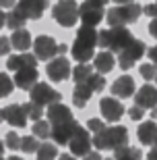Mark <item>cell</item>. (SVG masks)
Returning a JSON list of instances; mask_svg holds the SVG:
<instances>
[{"label": "cell", "instance_id": "cell-1", "mask_svg": "<svg viewBox=\"0 0 157 160\" xmlns=\"http://www.w3.org/2000/svg\"><path fill=\"white\" fill-rule=\"evenodd\" d=\"M95 46H97V31H95V27L83 25L81 29L76 31V40L72 44V48H70V54L79 62H87V60L93 58Z\"/></svg>", "mask_w": 157, "mask_h": 160}, {"label": "cell", "instance_id": "cell-2", "mask_svg": "<svg viewBox=\"0 0 157 160\" xmlns=\"http://www.w3.org/2000/svg\"><path fill=\"white\" fill-rule=\"evenodd\" d=\"M93 146L97 150H118L128 146V131L126 127L118 125V127H104L93 135Z\"/></svg>", "mask_w": 157, "mask_h": 160}, {"label": "cell", "instance_id": "cell-3", "mask_svg": "<svg viewBox=\"0 0 157 160\" xmlns=\"http://www.w3.org/2000/svg\"><path fill=\"white\" fill-rule=\"evenodd\" d=\"M132 33L130 29H126L124 25H116V27H110V29L97 31V46L108 48L110 52H120L132 42Z\"/></svg>", "mask_w": 157, "mask_h": 160}, {"label": "cell", "instance_id": "cell-4", "mask_svg": "<svg viewBox=\"0 0 157 160\" xmlns=\"http://www.w3.org/2000/svg\"><path fill=\"white\" fill-rule=\"evenodd\" d=\"M141 15H143V6H139L136 2H124V4L110 8L105 15V21L110 27H116V25H128L139 21Z\"/></svg>", "mask_w": 157, "mask_h": 160}, {"label": "cell", "instance_id": "cell-5", "mask_svg": "<svg viewBox=\"0 0 157 160\" xmlns=\"http://www.w3.org/2000/svg\"><path fill=\"white\" fill-rule=\"evenodd\" d=\"M52 17L62 27H75L79 21V4L75 0H58L52 8Z\"/></svg>", "mask_w": 157, "mask_h": 160}, {"label": "cell", "instance_id": "cell-6", "mask_svg": "<svg viewBox=\"0 0 157 160\" xmlns=\"http://www.w3.org/2000/svg\"><path fill=\"white\" fill-rule=\"evenodd\" d=\"M104 6L105 4L101 0H85L79 6V19L83 21V25L95 27V25L101 23V19H104Z\"/></svg>", "mask_w": 157, "mask_h": 160}, {"label": "cell", "instance_id": "cell-7", "mask_svg": "<svg viewBox=\"0 0 157 160\" xmlns=\"http://www.w3.org/2000/svg\"><path fill=\"white\" fill-rule=\"evenodd\" d=\"M147 52V46L145 42L141 40H132L130 44H128L124 50H120V56H118V62H120V69H124V71H128V69H132L134 65H136V60L143 58V54Z\"/></svg>", "mask_w": 157, "mask_h": 160}, {"label": "cell", "instance_id": "cell-8", "mask_svg": "<svg viewBox=\"0 0 157 160\" xmlns=\"http://www.w3.org/2000/svg\"><path fill=\"white\" fill-rule=\"evenodd\" d=\"M29 92H31L29 94L31 102L39 104V106H50V104H54V102L62 100V94L56 92V89H54L52 85H48V83H35Z\"/></svg>", "mask_w": 157, "mask_h": 160}, {"label": "cell", "instance_id": "cell-9", "mask_svg": "<svg viewBox=\"0 0 157 160\" xmlns=\"http://www.w3.org/2000/svg\"><path fill=\"white\" fill-rule=\"evenodd\" d=\"M70 148V154H75V156H85L91 150V146H93V142H91V137H89V133H87V129L85 127H76L75 129V133L70 135V139H68V143H66Z\"/></svg>", "mask_w": 157, "mask_h": 160}, {"label": "cell", "instance_id": "cell-10", "mask_svg": "<svg viewBox=\"0 0 157 160\" xmlns=\"http://www.w3.org/2000/svg\"><path fill=\"white\" fill-rule=\"evenodd\" d=\"M99 110H101V117L104 121H110V123H118V121L122 119V114L126 108L120 104L116 96H105L99 100Z\"/></svg>", "mask_w": 157, "mask_h": 160}, {"label": "cell", "instance_id": "cell-11", "mask_svg": "<svg viewBox=\"0 0 157 160\" xmlns=\"http://www.w3.org/2000/svg\"><path fill=\"white\" fill-rule=\"evenodd\" d=\"M33 48L37 60H50L58 54V42L50 36H37V40L33 42Z\"/></svg>", "mask_w": 157, "mask_h": 160}, {"label": "cell", "instance_id": "cell-12", "mask_svg": "<svg viewBox=\"0 0 157 160\" xmlns=\"http://www.w3.org/2000/svg\"><path fill=\"white\" fill-rule=\"evenodd\" d=\"M46 73L52 81H64V79L70 77V62L68 58L64 56H56V58H50L46 67Z\"/></svg>", "mask_w": 157, "mask_h": 160}, {"label": "cell", "instance_id": "cell-13", "mask_svg": "<svg viewBox=\"0 0 157 160\" xmlns=\"http://www.w3.org/2000/svg\"><path fill=\"white\" fill-rule=\"evenodd\" d=\"M17 11H21L25 15V19H41L44 11L48 8V0H19L15 4Z\"/></svg>", "mask_w": 157, "mask_h": 160}, {"label": "cell", "instance_id": "cell-14", "mask_svg": "<svg viewBox=\"0 0 157 160\" xmlns=\"http://www.w3.org/2000/svg\"><path fill=\"white\" fill-rule=\"evenodd\" d=\"M2 117L12 127H21L23 129L25 125H27V112H25L23 104H11V106H6L2 110Z\"/></svg>", "mask_w": 157, "mask_h": 160}, {"label": "cell", "instance_id": "cell-15", "mask_svg": "<svg viewBox=\"0 0 157 160\" xmlns=\"http://www.w3.org/2000/svg\"><path fill=\"white\" fill-rule=\"evenodd\" d=\"M79 127V123H76L75 119L68 121V123H60V125H54L52 133H50V137L54 139V143H58V146H66L70 139V135L75 133V129Z\"/></svg>", "mask_w": 157, "mask_h": 160}, {"label": "cell", "instance_id": "cell-16", "mask_svg": "<svg viewBox=\"0 0 157 160\" xmlns=\"http://www.w3.org/2000/svg\"><path fill=\"white\" fill-rule=\"evenodd\" d=\"M37 77H39V73H37V67H25V69H19L15 71V85L21 89H31L37 83Z\"/></svg>", "mask_w": 157, "mask_h": 160}, {"label": "cell", "instance_id": "cell-17", "mask_svg": "<svg viewBox=\"0 0 157 160\" xmlns=\"http://www.w3.org/2000/svg\"><path fill=\"white\" fill-rule=\"evenodd\" d=\"M134 104L141 108H153L157 106V88L153 85H143V88L136 89V94H134Z\"/></svg>", "mask_w": 157, "mask_h": 160}, {"label": "cell", "instance_id": "cell-18", "mask_svg": "<svg viewBox=\"0 0 157 160\" xmlns=\"http://www.w3.org/2000/svg\"><path fill=\"white\" fill-rule=\"evenodd\" d=\"M48 119L54 125L68 123V121H72V110H70L68 106L60 104V102H54V104H50V108H48Z\"/></svg>", "mask_w": 157, "mask_h": 160}, {"label": "cell", "instance_id": "cell-19", "mask_svg": "<svg viewBox=\"0 0 157 160\" xmlns=\"http://www.w3.org/2000/svg\"><path fill=\"white\" fill-rule=\"evenodd\" d=\"M112 94L116 98H130V96H134V79L128 77V75L118 77L112 83Z\"/></svg>", "mask_w": 157, "mask_h": 160}, {"label": "cell", "instance_id": "cell-20", "mask_svg": "<svg viewBox=\"0 0 157 160\" xmlns=\"http://www.w3.org/2000/svg\"><path fill=\"white\" fill-rule=\"evenodd\" d=\"M114 67H116V58H114V54L110 50H101L99 54L93 56V69L97 73H101V75L110 73Z\"/></svg>", "mask_w": 157, "mask_h": 160}, {"label": "cell", "instance_id": "cell-21", "mask_svg": "<svg viewBox=\"0 0 157 160\" xmlns=\"http://www.w3.org/2000/svg\"><path fill=\"white\" fill-rule=\"evenodd\" d=\"M6 67L11 71H19V69H25V67H37V56L35 54H15V56H8L6 60Z\"/></svg>", "mask_w": 157, "mask_h": 160}, {"label": "cell", "instance_id": "cell-22", "mask_svg": "<svg viewBox=\"0 0 157 160\" xmlns=\"http://www.w3.org/2000/svg\"><path fill=\"white\" fill-rule=\"evenodd\" d=\"M11 40V46L19 52H25V50H29V46H33V42H31V33L23 27H19V29H12V36L8 38Z\"/></svg>", "mask_w": 157, "mask_h": 160}, {"label": "cell", "instance_id": "cell-23", "mask_svg": "<svg viewBox=\"0 0 157 160\" xmlns=\"http://www.w3.org/2000/svg\"><path fill=\"white\" fill-rule=\"evenodd\" d=\"M136 137H139L141 143L151 146V143L157 139V123L155 121H145V123H141V127L136 129Z\"/></svg>", "mask_w": 157, "mask_h": 160}, {"label": "cell", "instance_id": "cell-24", "mask_svg": "<svg viewBox=\"0 0 157 160\" xmlns=\"http://www.w3.org/2000/svg\"><path fill=\"white\" fill-rule=\"evenodd\" d=\"M91 96H93V89L89 88L87 83H76L75 85V92H72V104L79 108H83L85 104H87L89 100H91Z\"/></svg>", "mask_w": 157, "mask_h": 160}, {"label": "cell", "instance_id": "cell-25", "mask_svg": "<svg viewBox=\"0 0 157 160\" xmlns=\"http://www.w3.org/2000/svg\"><path fill=\"white\" fill-rule=\"evenodd\" d=\"M143 154H141L139 148H132V146H124V148L114 150V160H141Z\"/></svg>", "mask_w": 157, "mask_h": 160}, {"label": "cell", "instance_id": "cell-26", "mask_svg": "<svg viewBox=\"0 0 157 160\" xmlns=\"http://www.w3.org/2000/svg\"><path fill=\"white\" fill-rule=\"evenodd\" d=\"M91 75H93V67L87 65V62H79V65L72 69V81H75V83L87 81Z\"/></svg>", "mask_w": 157, "mask_h": 160}, {"label": "cell", "instance_id": "cell-27", "mask_svg": "<svg viewBox=\"0 0 157 160\" xmlns=\"http://www.w3.org/2000/svg\"><path fill=\"white\" fill-rule=\"evenodd\" d=\"M35 152H37V160H56L58 158L56 143H39Z\"/></svg>", "mask_w": 157, "mask_h": 160}, {"label": "cell", "instance_id": "cell-28", "mask_svg": "<svg viewBox=\"0 0 157 160\" xmlns=\"http://www.w3.org/2000/svg\"><path fill=\"white\" fill-rule=\"evenodd\" d=\"M31 131H33L35 137H39V139H48L50 137V133H52V129H50V123L48 121H33V127H31Z\"/></svg>", "mask_w": 157, "mask_h": 160}, {"label": "cell", "instance_id": "cell-29", "mask_svg": "<svg viewBox=\"0 0 157 160\" xmlns=\"http://www.w3.org/2000/svg\"><path fill=\"white\" fill-rule=\"evenodd\" d=\"M25 21H27V19H25V15L21 11H17V8L6 15V25H8L11 29H19V27H23Z\"/></svg>", "mask_w": 157, "mask_h": 160}, {"label": "cell", "instance_id": "cell-30", "mask_svg": "<svg viewBox=\"0 0 157 160\" xmlns=\"http://www.w3.org/2000/svg\"><path fill=\"white\" fill-rule=\"evenodd\" d=\"M25 112H27V119L31 121H39L41 117H44V106H39V104H35V102H27V104H23Z\"/></svg>", "mask_w": 157, "mask_h": 160}, {"label": "cell", "instance_id": "cell-31", "mask_svg": "<svg viewBox=\"0 0 157 160\" xmlns=\"http://www.w3.org/2000/svg\"><path fill=\"white\" fill-rule=\"evenodd\" d=\"M15 89V81H12L6 73H0V98H6V96L12 94Z\"/></svg>", "mask_w": 157, "mask_h": 160}, {"label": "cell", "instance_id": "cell-32", "mask_svg": "<svg viewBox=\"0 0 157 160\" xmlns=\"http://www.w3.org/2000/svg\"><path fill=\"white\" fill-rule=\"evenodd\" d=\"M85 83H87L93 92H104V88H105V77L101 75V73H93V75H91V77H89Z\"/></svg>", "mask_w": 157, "mask_h": 160}, {"label": "cell", "instance_id": "cell-33", "mask_svg": "<svg viewBox=\"0 0 157 160\" xmlns=\"http://www.w3.org/2000/svg\"><path fill=\"white\" fill-rule=\"evenodd\" d=\"M37 137L35 135H27V137H21V150H23L25 154H33L35 150H37Z\"/></svg>", "mask_w": 157, "mask_h": 160}, {"label": "cell", "instance_id": "cell-34", "mask_svg": "<svg viewBox=\"0 0 157 160\" xmlns=\"http://www.w3.org/2000/svg\"><path fill=\"white\" fill-rule=\"evenodd\" d=\"M139 73H141V77H143V79L151 81V79L155 77V73H157V67L153 65V62H147V65H141L139 67Z\"/></svg>", "mask_w": 157, "mask_h": 160}, {"label": "cell", "instance_id": "cell-35", "mask_svg": "<svg viewBox=\"0 0 157 160\" xmlns=\"http://www.w3.org/2000/svg\"><path fill=\"white\" fill-rule=\"evenodd\" d=\"M4 146L8 150H19L21 148V137L15 133V131H11V133H6V139H4Z\"/></svg>", "mask_w": 157, "mask_h": 160}, {"label": "cell", "instance_id": "cell-36", "mask_svg": "<svg viewBox=\"0 0 157 160\" xmlns=\"http://www.w3.org/2000/svg\"><path fill=\"white\" fill-rule=\"evenodd\" d=\"M128 117H130L132 121H141L143 117H145V108H141V106H136V104H134V106L128 110Z\"/></svg>", "mask_w": 157, "mask_h": 160}, {"label": "cell", "instance_id": "cell-37", "mask_svg": "<svg viewBox=\"0 0 157 160\" xmlns=\"http://www.w3.org/2000/svg\"><path fill=\"white\" fill-rule=\"evenodd\" d=\"M104 127H105L104 121H99V119H89V121H87V129L93 131V133H97V131L104 129Z\"/></svg>", "mask_w": 157, "mask_h": 160}, {"label": "cell", "instance_id": "cell-38", "mask_svg": "<svg viewBox=\"0 0 157 160\" xmlns=\"http://www.w3.org/2000/svg\"><path fill=\"white\" fill-rule=\"evenodd\" d=\"M11 48H12V46H11V40L2 36V38H0V56L8 54V52H11Z\"/></svg>", "mask_w": 157, "mask_h": 160}, {"label": "cell", "instance_id": "cell-39", "mask_svg": "<svg viewBox=\"0 0 157 160\" xmlns=\"http://www.w3.org/2000/svg\"><path fill=\"white\" fill-rule=\"evenodd\" d=\"M147 31H149V36L157 38V17L151 19V23H149V27H147Z\"/></svg>", "mask_w": 157, "mask_h": 160}, {"label": "cell", "instance_id": "cell-40", "mask_svg": "<svg viewBox=\"0 0 157 160\" xmlns=\"http://www.w3.org/2000/svg\"><path fill=\"white\" fill-rule=\"evenodd\" d=\"M83 160H104V158H101V154H99V152H91V150H89L87 154L83 156Z\"/></svg>", "mask_w": 157, "mask_h": 160}, {"label": "cell", "instance_id": "cell-41", "mask_svg": "<svg viewBox=\"0 0 157 160\" xmlns=\"http://www.w3.org/2000/svg\"><path fill=\"white\" fill-rule=\"evenodd\" d=\"M147 54H149V58H151V62L157 67V46H153V48H151V50H149Z\"/></svg>", "mask_w": 157, "mask_h": 160}, {"label": "cell", "instance_id": "cell-42", "mask_svg": "<svg viewBox=\"0 0 157 160\" xmlns=\"http://www.w3.org/2000/svg\"><path fill=\"white\" fill-rule=\"evenodd\" d=\"M17 4V0H0V8H12Z\"/></svg>", "mask_w": 157, "mask_h": 160}, {"label": "cell", "instance_id": "cell-43", "mask_svg": "<svg viewBox=\"0 0 157 160\" xmlns=\"http://www.w3.org/2000/svg\"><path fill=\"white\" fill-rule=\"evenodd\" d=\"M58 160H76L75 154H58Z\"/></svg>", "mask_w": 157, "mask_h": 160}, {"label": "cell", "instance_id": "cell-44", "mask_svg": "<svg viewBox=\"0 0 157 160\" xmlns=\"http://www.w3.org/2000/svg\"><path fill=\"white\" fill-rule=\"evenodd\" d=\"M4 23H6V15H4V11H0V29L4 27Z\"/></svg>", "mask_w": 157, "mask_h": 160}, {"label": "cell", "instance_id": "cell-45", "mask_svg": "<svg viewBox=\"0 0 157 160\" xmlns=\"http://www.w3.org/2000/svg\"><path fill=\"white\" fill-rule=\"evenodd\" d=\"M66 50H68V46H66V44H58V54H64Z\"/></svg>", "mask_w": 157, "mask_h": 160}, {"label": "cell", "instance_id": "cell-46", "mask_svg": "<svg viewBox=\"0 0 157 160\" xmlns=\"http://www.w3.org/2000/svg\"><path fill=\"white\" fill-rule=\"evenodd\" d=\"M149 158H151V160H157V148H153L151 152H149Z\"/></svg>", "mask_w": 157, "mask_h": 160}, {"label": "cell", "instance_id": "cell-47", "mask_svg": "<svg viewBox=\"0 0 157 160\" xmlns=\"http://www.w3.org/2000/svg\"><path fill=\"white\" fill-rule=\"evenodd\" d=\"M114 2H118V4H124V2H134V0H114Z\"/></svg>", "mask_w": 157, "mask_h": 160}, {"label": "cell", "instance_id": "cell-48", "mask_svg": "<svg viewBox=\"0 0 157 160\" xmlns=\"http://www.w3.org/2000/svg\"><path fill=\"white\" fill-rule=\"evenodd\" d=\"M2 152H4V143L0 142V156H2Z\"/></svg>", "mask_w": 157, "mask_h": 160}, {"label": "cell", "instance_id": "cell-49", "mask_svg": "<svg viewBox=\"0 0 157 160\" xmlns=\"http://www.w3.org/2000/svg\"><path fill=\"white\" fill-rule=\"evenodd\" d=\"M6 160H21L19 156H11V158H6Z\"/></svg>", "mask_w": 157, "mask_h": 160}, {"label": "cell", "instance_id": "cell-50", "mask_svg": "<svg viewBox=\"0 0 157 160\" xmlns=\"http://www.w3.org/2000/svg\"><path fill=\"white\" fill-rule=\"evenodd\" d=\"M2 121H4V117H2V110H0V123H2Z\"/></svg>", "mask_w": 157, "mask_h": 160}, {"label": "cell", "instance_id": "cell-51", "mask_svg": "<svg viewBox=\"0 0 157 160\" xmlns=\"http://www.w3.org/2000/svg\"><path fill=\"white\" fill-rule=\"evenodd\" d=\"M153 148H157V139H155V142H153Z\"/></svg>", "mask_w": 157, "mask_h": 160}, {"label": "cell", "instance_id": "cell-52", "mask_svg": "<svg viewBox=\"0 0 157 160\" xmlns=\"http://www.w3.org/2000/svg\"><path fill=\"white\" fill-rule=\"evenodd\" d=\"M153 79H155V83H157V73H155V77H153Z\"/></svg>", "mask_w": 157, "mask_h": 160}, {"label": "cell", "instance_id": "cell-53", "mask_svg": "<svg viewBox=\"0 0 157 160\" xmlns=\"http://www.w3.org/2000/svg\"><path fill=\"white\" fill-rule=\"evenodd\" d=\"M104 160H114V158H104Z\"/></svg>", "mask_w": 157, "mask_h": 160}, {"label": "cell", "instance_id": "cell-54", "mask_svg": "<svg viewBox=\"0 0 157 160\" xmlns=\"http://www.w3.org/2000/svg\"><path fill=\"white\" fill-rule=\"evenodd\" d=\"M0 160H2V156H0Z\"/></svg>", "mask_w": 157, "mask_h": 160}, {"label": "cell", "instance_id": "cell-55", "mask_svg": "<svg viewBox=\"0 0 157 160\" xmlns=\"http://www.w3.org/2000/svg\"><path fill=\"white\" fill-rule=\"evenodd\" d=\"M147 160H151V158H147Z\"/></svg>", "mask_w": 157, "mask_h": 160}, {"label": "cell", "instance_id": "cell-56", "mask_svg": "<svg viewBox=\"0 0 157 160\" xmlns=\"http://www.w3.org/2000/svg\"><path fill=\"white\" fill-rule=\"evenodd\" d=\"M155 4H157V0H155Z\"/></svg>", "mask_w": 157, "mask_h": 160}]
</instances>
